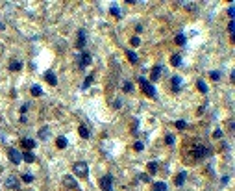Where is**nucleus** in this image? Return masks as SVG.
Instances as JSON below:
<instances>
[{"instance_id":"f257e3e1","label":"nucleus","mask_w":235,"mask_h":191,"mask_svg":"<svg viewBox=\"0 0 235 191\" xmlns=\"http://www.w3.org/2000/svg\"><path fill=\"white\" fill-rule=\"evenodd\" d=\"M137 82H139L141 89H143V93H144L146 97H150V99H156V97H158V93H156V87L146 80V78L141 76V78H137Z\"/></svg>"},{"instance_id":"f03ea898","label":"nucleus","mask_w":235,"mask_h":191,"mask_svg":"<svg viewBox=\"0 0 235 191\" xmlns=\"http://www.w3.org/2000/svg\"><path fill=\"white\" fill-rule=\"evenodd\" d=\"M72 173L76 174L78 178H85V176H87V173H89L87 163H85V162H76L72 165Z\"/></svg>"},{"instance_id":"7ed1b4c3","label":"nucleus","mask_w":235,"mask_h":191,"mask_svg":"<svg viewBox=\"0 0 235 191\" xmlns=\"http://www.w3.org/2000/svg\"><path fill=\"white\" fill-rule=\"evenodd\" d=\"M76 61L80 63V69H85L87 65H91V61H93V58H91V54L89 52H80V54H76Z\"/></svg>"},{"instance_id":"20e7f679","label":"nucleus","mask_w":235,"mask_h":191,"mask_svg":"<svg viewBox=\"0 0 235 191\" xmlns=\"http://www.w3.org/2000/svg\"><path fill=\"white\" fill-rule=\"evenodd\" d=\"M193 154H194V158L202 160V158H206V156L211 154V149H207V147H204V145H194Z\"/></svg>"},{"instance_id":"39448f33","label":"nucleus","mask_w":235,"mask_h":191,"mask_svg":"<svg viewBox=\"0 0 235 191\" xmlns=\"http://www.w3.org/2000/svg\"><path fill=\"white\" fill-rule=\"evenodd\" d=\"M100 188L102 191H113V176L111 174H105L100 178Z\"/></svg>"},{"instance_id":"423d86ee","label":"nucleus","mask_w":235,"mask_h":191,"mask_svg":"<svg viewBox=\"0 0 235 191\" xmlns=\"http://www.w3.org/2000/svg\"><path fill=\"white\" fill-rule=\"evenodd\" d=\"M7 158L11 160V163H15V165H19V163L22 162V152L17 149H9L7 150Z\"/></svg>"},{"instance_id":"0eeeda50","label":"nucleus","mask_w":235,"mask_h":191,"mask_svg":"<svg viewBox=\"0 0 235 191\" xmlns=\"http://www.w3.org/2000/svg\"><path fill=\"white\" fill-rule=\"evenodd\" d=\"M85 43H87V32H85V30H80V32H78V39H76V48L83 52Z\"/></svg>"},{"instance_id":"6e6552de","label":"nucleus","mask_w":235,"mask_h":191,"mask_svg":"<svg viewBox=\"0 0 235 191\" xmlns=\"http://www.w3.org/2000/svg\"><path fill=\"white\" fill-rule=\"evenodd\" d=\"M6 188H9V189H19V188H21V182H19V178L15 176V174L7 176V180H6Z\"/></svg>"},{"instance_id":"1a4fd4ad","label":"nucleus","mask_w":235,"mask_h":191,"mask_svg":"<svg viewBox=\"0 0 235 191\" xmlns=\"http://www.w3.org/2000/svg\"><path fill=\"white\" fill-rule=\"evenodd\" d=\"M63 184L67 186L69 189H74V191H80V188H78V182L74 180V176H70V174H67V176L63 178Z\"/></svg>"},{"instance_id":"9d476101","label":"nucleus","mask_w":235,"mask_h":191,"mask_svg":"<svg viewBox=\"0 0 235 191\" xmlns=\"http://www.w3.org/2000/svg\"><path fill=\"white\" fill-rule=\"evenodd\" d=\"M21 143H22V147H24L26 150H33L35 145H37V143H35V139H30V137H24Z\"/></svg>"},{"instance_id":"9b49d317","label":"nucleus","mask_w":235,"mask_h":191,"mask_svg":"<svg viewBox=\"0 0 235 191\" xmlns=\"http://www.w3.org/2000/svg\"><path fill=\"white\" fill-rule=\"evenodd\" d=\"M45 78H46V82H48L50 85H57V76L54 74L52 71H46L45 72Z\"/></svg>"},{"instance_id":"f8f14e48","label":"nucleus","mask_w":235,"mask_h":191,"mask_svg":"<svg viewBox=\"0 0 235 191\" xmlns=\"http://www.w3.org/2000/svg\"><path fill=\"white\" fill-rule=\"evenodd\" d=\"M185 178H187V173H183V171H182V173H178V174H176L174 184L180 188V186H183V184H185Z\"/></svg>"},{"instance_id":"ddd939ff","label":"nucleus","mask_w":235,"mask_h":191,"mask_svg":"<svg viewBox=\"0 0 235 191\" xmlns=\"http://www.w3.org/2000/svg\"><path fill=\"white\" fill-rule=\"evenodd\" d=\"M161 71H163V67H161V65H156V67L152 69V74H150V78H152V80H159V76H161Z\"/></svg>"},{"instance_id":"4468645a","label":"nucleus","mask_w":235,"mask_h":191,"mask_svg":"<svg viewBox=\"0 0 235 191\" xmlns=\"http://www.w3.org/2000/svg\"><path fill=\"white\" fill-rule=\"evenodd\" d=\"M170 65L172 67H180V65H182V56H180V54H172L170 56Z\"/></svg>"},{"instance_id":"2eb2a0df","label":"nucleus","mask_w":235,"mask_h":191,"mask_svg":"<svg viewBox=\"0 0 235 191\" xmlns=\"http://www.w3.org/2000/svg\"><path fill=\"white\" fill-rule=\"evenodd\" d=\"M21 67H22V63H21L19 60H11L9 65H7V69H9V71H21Z\"/></svg>"},{"instance_id":"dca6fc26","label":"nucleus","mask_w":235,"mask_h":191,"mask_svg":"<svg viewBox=\"0 0 235 191\" xmlns=\"http://www.w3.org/2000/svg\"><path fill=\"white\" fill-rule=\"evenodd\" d=\"M152 191H167V184H165V182H154Z\"/></svg>"},{"instance_id":"f3484780","label":"nucleus","mask_w":235,"mask_h":191,"mask_svg":"<svg viewBox=\"0 0 235 191\" xmlns=\"http://www.w3.org/2000/svg\"><path fill=\"white\" fill-rule=\"evenodd\" d=\"M180 85H182V80H180V76H172V91L178 93Z\"/></svg>"},{"instance_id":"a211bd4d","label":"nucleus","mask_w":235,"mask_h":191,"mask_svg":"<svg viewBox=\"0 0 235 191\" xmlns=\"http://www.w3.org/2000/svg\"><path fill=\"white\" fill-rule=\"evenodd\" d=\"M22 160H24V162H28V163H32L33 160H35V156H33L32 150H28V152H22Z\"/></svg>"},{"instance_id":"6ab92c4d","label":"nucleus","mask_w":235,"mask_h":191,"mask_svg":"<svg viewBox=\"0 0 235 191\" xmlns=\"http://www.w3.org/2000/svg\"><path fill=\"white\" fill-rule=\"evenodd\" d=\"M56 145L59 147V149H65V147L69 145V141H67V137H63V135H61V137H57V141H56Z\"/></svg>"},{"instance_id":"aec40b11","label":"nucleus","mask_w":235,"mask_h":191,"mask_svg":"<svg viewBox=\"0 0 235 191\" xmlns=\"http://www.w3.org/2000/svg\"><path fill=\"white\" fill-rule=\"evenodd\" d=\"M78 132H80V135L83 139H89V130H87V126H83V124H81L80 128H78Z\"/></svg>"},{"instance_id":"412c9836","label":"nucleus","mask_w":235,"mask_h":191,"mask_svg":"<svg viewBox=\"0 0 235 191\" xmlns=\"http://www.w3.org/2000/svg\"><path fill=\"white\" fill-rule=\"evenodd\" d=\"M126 56H128V60H130L132 63H137V61H139L137 54H135V52H132V50H126Z\"/></svg>"},{"instance_id":"4be33fe9","label":"nucleus","mask_w":235,"mask_h":191,"mask_svg":"<svg viewBox=\"0 0 235 191\" xmlns=\"http://www.w3.org/2000/svg\"><path fill=\"white\" fill-rule=\"evenodd\" d=\"M32 95H33V97H41V95H43L41 85H37V84H35V85H32Z\"/></svg>"},{"instance_id":"5701e85b","label":"nucleus","mask_w":235,"mask_h":191,"mask_svg":"<svg viewBox=\"0 0 235 191\" xmlns=\"http://www.w3.org/2000/svg\"><path fill=\"white\" fill-rule=\"evenodd\" d=\"M146 167H148V173H150V174H156V173H158V163H156V162H150Z\"/></svg>"},{"instance_id":"b1692460","label":"nucleus","mask_w":235,"mask_h":191,"mask_svg":"<svg viewBox=\"0 0 235 191\" xmlns=\"http://www.w3.org/2000/svg\"><path fill=\"white\" fill-rule=\"evenodd\" d=\"M93 80H95V76H93V74H89V76H85V80H83V85H81V87H83V89H87V87H89V85H91V84H93Z\"/></svg>"},{"instance_id":"393cba45","label":"nucleus","mask_w":235,"mask_h":191,"mask_svg":"<svg viewBox=\"0 0 235 191\" xmlns=\"http://www.w3.org/2000/svg\"><path fill=\"white\" fill-rule=\"evenodd\" d=\"M122 89L126 93H130V91H134V85H132V82H128V80H124L122 82Z\"/></svg>"},{"instance_id":"a878e982","label":"nucleus","mask_w":235,"mask_h":191,"mask_svg":"<svg viewBox=\"0 0 235 191\" xmlns=\"http://www.w3.org/2000/svg\"><path fill=\"white\" fill-rule=\"evenodd\" d=\"M48 134H50V130L46 126H43L41 130H39V137H41V139H46V137H48Z\"/></svg>"},{"instance_id":"bb28decb","label":"nucleus","mask_w":235,"mask_h":191,"mask_svg":"<svg viewBox=\"0 0 235 191\" xmlns=\"http://www.w3.org/2000/svg\"><path fill=\"white\" fill-rule=\"evenodd\" d=\"M196 85H198V89H200L202 93H207V85H206V82H204V80H198Z\"/></svg>"},{"instance_id":"cd10ccee","label":"nucleus","mask_w":235,"mask_h":191,"mask_svg":"<svg viewBox=\"0 0 235 191\" xmlns=\"http://www.w3.org/2000/svg\"><path fill=\"white\" fill-rule=\"evenodd\" d=\"M185 41H187V39H185V36H183V34H180V36H176V43H178L180 46H183V45H185Z\"/></svg>"},{"instance_id":"c85d7f7f","label":"nucleus","mask_w":235,"mask_h":191,"mask_svg":"<svg viewBox=\"0 0 235 191\" xmlns=\"http://www.w3.org/2000/svg\"><path fill=\"white\" fill-rule=\"evenodd\" d=\"M22 180L28 182V184H32V182H33V176H32L30 173H24V174H22Z\"/></svg>"},{"instance_id":"c756f323","label":"nucleus","mask_w":235,"mask_h":191,"mask_svg":"<svg viewBox=\"0 0 235 191\" xmlns=\"http://www.w3.org/2000/svg\"><path fill=\"white\" fill-rule=\"evenodd\" d=\"M165 143H167V145H174V135H172V134H167V135H165Z\"/></svg>"},{"instance_id":"7c9ffc66","label":"nucleus","mask_w":235,"mask_h":191,"mask_svg":"<svg viewBox=\"0 0 235 191\" xmlns=\"http://www.w3.org/2000/svg\"><path fill=\"white\" fill-rule=\"evenodd\" d=\"M130 45H132V46H139V45H141V39L137 37V36L132 37V39H130Z\"/></svg>"},{"instance_id":"2f4dec72","label":"nucleus","mask_w":235,"mask_h":191,"mask_svg":"<svg viewBox=\"0 0 235 191\" xmlns=\"http://www.w3.org/2000/svg\"><path fill=\"white\" fill-rule=\"evenodd\" d=\"M176 128L183 130V128H187V123H185V121H176Z\"/></svg>"},{"instance_id":"473e14b6","label":"nucleus","mask_w":235,"mask_h":191,"mask_svg":"<svg viewBox=\"0 0 235 191\" xmlns=\"http://www.w3.org/2000/svg\"><path fill=\"white\" fill-rule=\"evenodd\" d=\"M109 11H111V15H115V17H120V9H119V7H117V6H113V7H111V9H109Z\"/></svg>"},{"instance_id":"72a5a7b5","label":"nucleus","mask_w":235,"mask_h":191,"mask_svg":"<svg viewBox=\"0 0 235 191\" xmlns=\"http://www.w3.org/2000/svg\"><path fill=\"white\" fill-rule=\"evenodd\" d=\"M209 76H211V80H215V82H217V80H220V72H217V71H213Z\"/></svg>"},{"instance_id":"f704fd0d","label":"nucleus","mask_w":235,"mask_h":191,"mask_svg":"<svg viewBox=\"0 0 235 191\" xmlns=\"http://www.w3.org/2000/svg\"><path fill=\"white\" fill-rule=\"evenodd\" d=\"M228 32L233 36V32H235V24H233V21H230V24H228Z\"/></svg>"},{"instance_id":"c9c22d12","label":"nucleus","mask_w":235,"mask_h":191,"mask_svg":"<svg viewBox=\"0 0 235 191\" xmlns=\"http://www.w3.org/2000/svg\"><path fill=\"white\" fill-rule=\"evenodd\" d=\"M213 137H215V139H220V137H222V130H215V132H213Z\"/></svg>"},{"instance_id":"e433bc0d","label":"nucleus","mask_w":235,"mask_h":191,"mask_svg":"<svg viewBox=\"0 0 235 191\" xmlns=\"http://www.w3.org/2000/svg\"><path fill=\"white\" fill-rule=\"evenodd\" d=\"M143 149H144L143 143H141V141H135V150H143Z\"/></svg>"},{"instance_id":"4c0bfd02","label":"nucleus","mask_w":235,"mask_h":191,"mask_svg":"<svg viewBox=\"0 0 235 191\" xmlns=\"http://www.w3.org/2000/svg\"><path fill=\"white\" fill-rule=\"evenodd\" d=\"M28 108H30V106H28V104H22V108H21V113H22V115H24V113H26V111H28Z\"/></svg>"},{"instance_id":"58836bf2","label":"nucleus","mask_w":235,"mask_h":191,"mask_svg":"<svg viewBox=\"0 0 235 191\" xmlns=\"http://www.w3.org/2000/svg\"><path fill=\"white\" fill-rule=\"evenodd\" d=\"M233 13H235V11H233V6H230V9H228V15H230V19H232V21H233Z\"/></svg>"}]
</instances>
